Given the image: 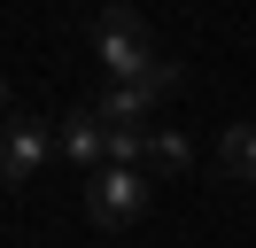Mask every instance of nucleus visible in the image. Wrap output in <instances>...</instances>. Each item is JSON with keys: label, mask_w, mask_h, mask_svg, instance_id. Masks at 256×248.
Masks as SVG:
<instances>
[{"label": "nucleus", "mask_w": 256, "mask_h": 248, "mask_svg": "<svg viewBox=\"0 0 256 248\" xmlns=\"http://www.w3.org/2000/svg\"><path fill=\"white\" fill-rule=\"evenodd\" d=\"M94 54H101V70H109L116 86H140V78L163 62L156 39H148V24H140L132 8H101V16H94Z\"/></svg>", "instance_id": "f257e3e1"}, {"label": "nucleus", "mask_w": 256, "mask_h": 248, "mask_svg": "<svg viewBox=\"0 0 256 248\" xmlns=\"http://www.w3.org/2000/svg\"><path fill=\"white\" fill-rule=\"evenodd\" d=\"M148 194H156V186H148V170H94V178H86V217H94L101 232H116V225H132V217L148 210Z\"/></svg>", "instance_id": "f03ea898"}, {"label": "nucleus", "mask_w": 256, "mask_h": 248, "mask_svg": "<svg viewBox=\"0 0 256 248\" xmlns=\"http://www.w3.org/2000/svg\"><path fill=\"white\" fill-rule=\"evenodd\" d=\"M54 148H62V132H47V116H24V108H16L8 132H0V178H8V186H32Z\"/></svg>", "instance_id": "7ed1b4c3"}, {"label": "nucleus", "mask_w": 256, "mask_h": 248, "mask_svg": "<svg viewBox=\"0 0 256 248\" xmlns=\"http://www.w3.org/2000/svg\"><path fill=\"white\" fill-rule=\"evenodd\" d=\"M54 132H62V155H70V163H86V178H94V170H109V140H116V132H109V116H101L94 101H78Z\"/></svg>", "instance_id": "20e7f679"}, {"label": "nucleus", "mask_w": 256, "mask_h": 248, "mask_svg": "<svg viewBox=\"0 0 256 248\" xmlns=\"http://www.w3.org/2000/svg\"><path fill=\"white\" fill-rule=\"evenodd\" d=\"M94 108L116 124V132H156V124H148V116H156V93H148V86H116V78H109V93H101Z\"/></svg>", "instance_id": "39448f33"}, {"label": "nucleus", "mask_w": 256, "mask_h": 248, "mask_svg": "<svg viewBox=\"0 0 256 248\" xmlns=\"http://www.w3.org/2000/svg\"><path fill=\"white\" fill-rule=\"evenodd\" d=\"M218 170L233 186H256V124H225L218 132Z\"/></svg>", "instance_id": "423d86ee"}, {"label": "nucleus", "mask_w": 256, "mask_h": 248, "mask_svg": "<svg viewBox=\"0 0 256 248\" xmlns=\"http://www.w3.org/2000/svg\"><path fill=\"white\" fill-rule=\"evenodd\" d=\"M186 163H194L186 132H171V124H156V132H148V170H156V178H178Z\"/></svg>", "instance_id": "0eeeda50"}]
</instances>
